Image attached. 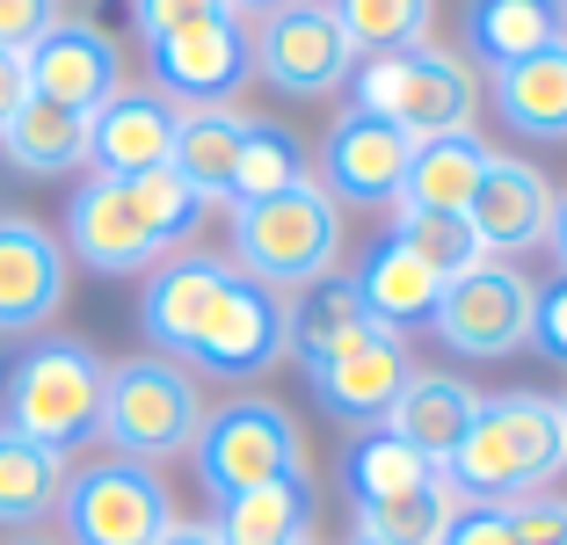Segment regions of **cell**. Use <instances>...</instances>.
<instances>
[{
  "label": "cell",
  "mask_w": 567,
  "mask_h": 545,
  "mask_svg": "<svg viewBox=\"0 0 567 545\" xmlns=\"http://www.w3.org/2000/svg\"><path fill=\"white\" fill-rule=\"evenodd\" d=\"M299 153V132L291 124H269V116H248V138H240V161H234V182H226V204H255V197H277L291 182H306Z\"/></svg>",
  "instance_id": "31"
},
{
  "label": "cell",
  "mask_w": 567,
  "mask_h": 545,
  "mask_svg": "<svg viewBox=\"0 0 567 545\" xmlns=\"http://www.w3.org/2000/svg\"><path fill=\"white\" fill-rule=\"evenodd\" d=\"M487 175V138L481 132H444V138H415L408 153V175H401V197L408 212H466L473 189Z\"/></svg>",
  "instance_id": "22"
},
{
  "label": "cell",
  "mask_w": 567,
  "mask_h": 545,
  "mask_svg": "<svg viewBox=\"0 0 567 545\" xmlns=\"http://www.w3.org/2000/svg\"><path fill=\"white\" fill-rule=\"evenodd\" d=\"M357 66V44L342 37L328 0H291L255 30V73L284 95H334Z\"/></svg>",
  "instance_id": "11"
},
{
  "label": "cell",
  "mask_w": 567,
  "mask_h": 545,
  "mask_svg": "<svg viewBox=\"0 0 567 545\" xmlns=\"http://www.w3.org/2000/svg\"><path fill=\"white\" fill-rule=\"evenodd\" d=\"M277 357H291V342H284V298L269 291V284L226 269V284H218V298H212V313H204L197 342H189L183 371H212V379H262Z\"/></svg>",
  "instance_id": "10"
},
{
  "label": "cell",
  "mask_w": 567,
  "mask_h": 545,
  "mask_svg": "<svg viewBox=\"0 0 567 545\" xmlns=\"http://www.w3.org/2000/svg\"><path fill=\"white\" fill-rule=\"evenodd\" d=\"M226 545H313V495L306 480H262L248 495H226L212 516Z\"/></svg>",
  "instance_id": "27"
},
{
  "label": "cell",
  "mask_w": 567,
  "mask_h": 545,
  "mask_svg": "<svg viewBox=\"0 0 567 545\" xmlns=\"http://www.w3.org/2000/svg\"><path fill=\"white\" fill-rule=\"evenodd\" d=\"M473 414H481V393H473L466 379H451V371H415V379L401 385V400L385 408L379 430L408 436L430 465H444L451 451H458V436L473 430Z\"/></svg>",
  "instance_id": "21"
},
{
  "label": "cell",
  "mask_w": 567,
  "mask_h": 545,
  "mask_svg": "<svg viewBox=\"0 0 567 545\" xmlns=\"http://www.w3.org/2000/svg\"><path fill=\"white\" fill-rule=\"evenodd\" d=\"M393 240H408L444 284L466 277L473 263H487V248H481V233L466 226V212H408V204H393Z\"/></svg>",
  "instance_id": "34"
},
{
  "label": "cell",
  "mask_w": 567,
  "mask_h": 545,
  "mask_svg": "<svg viewBox=\"0 0 567 545\" xmlns=\"http://www.w3.org/2000/svg\"><path fill=\"white\" fill-rule=\"evenodd\" d=\"M553 408H560V459H567V400H553Z\"/></svg>",
  "instance_id": "44"
},
{
  "label": "cell",
  "mask_w": 567,
  "mask_h": 545,
  "mask_svg": "<svg viewBox=\"0 0 567 545\" xmlns=\"http://www.w3.org/2000/svg\"><path fill=\"white\" fill-rule=\"evenodd\" d=\"M553 189L532 161L517 153H487V175L466 204V226L481 233L487 255H524V248H546V226H553Z\"/></svg>",
  "instance_id": "18"
},
{
  "label": "cell",
  "mask_w": 567,
  "mask_h": 545,
  "mask_svg": "<svg viewBox=\"0 0 567 545\" xmlns=\"http://www.w3.org/2000/svg\"><path fill=\"white\" fill-rule=\"evenodd\" d=\"M357 335H371V313H364V298H357L350 277H320L284 306V342H291V357H299L306 371L328 363L334 349H350Z\"/></svg>",
  "instance_id": "25"
},
{
  "label": "cell",
  "mask_w": 567,
  "mask_h": 545,
  "mask_svg": "<svg viewBox=\"0 0 567 545\" xmlns=\"http://www.w3.org/2000/svg\"><path fill=\"white\" fill-rule=\"evenodd\" d=\"M0 161L22 175H73V167H87V116L30 95L0 132Z\"/></svg>",
  "instance_id": "29"
},
{
  "label": "cell",
  "mask_w": 567,
  "mask_h": 545,
  "mask_svg": "<svg viewBox=\"0 0 567 545\" xmlns=\"http://www.w3.org/2000/svg\"><path fill=\"white\" fill-rule=\"evenodd\" d=\"M189 465H197L204 495H248L262 480H306V430L299 414L269 393H234L226 408H212L189 436Z\"/></svg>",
  "instance_id": "5"
},
{
  "label": "cell",
  "mask_w": 567,
  "mask_h": 545,
  "mask_svg": "<svg viewBox=\"0 0 567 545\" xmlns=\"http://www.w3.org/2000/svg\"><path fill=\"white\" fill-rule=\"evenodd\" d=\"M30 102V73H22L16 51H0V132H8V116Z\"/></svg>",
  "instance_id": "40"
},
{
  "label": "cell",
  "mask_w": 567,
  "mask_h": 545,
  "mask_svg": "<svg viewBox=\"0 0 567 545\" xmlns=\"http://www.w3.org/2000/svg\"><path fill=\"white\" fill-rule=\"evenodd\" d=\"M167 524H175V502L153 465L102 451L66 473V495H59L66 545H161Z\"/></svg>",
  "instance_id": "7"
},
{
  "label": "cell",
  "mask_w": 567,
  "mask_h": 545,
  "mask_svg": "<svg viewBox=\"0 0 567 545\" xmlns=\"http://www.w3.org/2000/svg\"><path fill=\"white\" fill-rule=\"evenodd\" d=\"M560 0H466V51L481 59L487 73L524 66L532 51L560 44Z\"/></svg>",
  "instance_id": "23"
},
{
  "label": "cell",
  "mask_w": 567,
  "mask_h": 545,
  "mask_svg": "<svg viewBox=\"0 0 567 545\" xmlns=\"http://www.w3.org/2000/svg\"><path fill=\"white\" fill-rule=\"evenodd\" d=\"M560 465V408L546 393H495L444 459V480L458 502H517L532 487H553Z\"/></svg>",
  "instance_id": "1"
},
{
  "label": "cell",
  "mask_w": 567,
  "mask_h": 545,
  "mask_svg": "<svg viewBox=\"0 0 567 545\" xmlns=\"http://www.w3.org/2000/svg\"><path fill=\"white\" fill-rule=\"evenodd\" d=\"M436 545H524L509 524V502H458Z\"/></svg>",
  "instance_id": "35"
},
{
  "label": "cell",
  "mask_w": 567,
  "mask_h": 545,
  "mask_svg": "<svg viewBox=\"0 0 567 545\" xmlns=\"http://www.w3.org/2000/svg\"><path fill=\"white\" fill-rule=\"evenodd\" d=\"M451 510H458V495H451V480L436 473L430 487H415V495L357 502V538H371V545H436L444 524H451Z\"/></svg>",
  "instance_id": "32"
},
{
  "label": "cell",
  "mask_w": 567,
  "mask_h": 545,
  "mask_svg": "<svg viewBox=\"0 0 567 545\" xmlns=\"http://www.w3.org/2000/svg\"><path fill=\"white\" fill-rule=\"evenodd\" d=\"M161 545H226V538H218L212 524H183V516H175V524L161 531Z\"/></svg>",
  "instance_id": "41"
},
{
  "label": "cell",
  "mask_w": 567,
  "mask_h": 545,
  "mask_svg": "<svg viewBox=\"0 0 567 545\" xmlns=\"http://www.w3.org/2000/svg\"><path fill=\"white\" fill-rule=\"evenodd\" d=\"M357 102L350 110L385 116L401 138H444V132H473L481 110V81L458 51L444 44H408V51H371L350 66Z\"/></svg>",
  "instance_id": "4"
},
{
  "label": "cell",
  "mask_w": 567,
  "mask_h": 545,
  "mask_svg": "<svg viewBox=\"0 0 567 545\" xmlns=\"http://www.w3.org/2000/svg\"><path fill=\"white\" fill-rule=\"evenodd\" d=\"M560 22H567V0H560Z\"/></svg>",
  "instance_id": "46"
},
{
  "label": "cell",
  "mask_w": 567,
  "mask_h": 545,
  "mask_svg": "<svg viewBox=\"0 0 567 545\" xmlns=\"http://www.w3.org/2000/svg\"><path fill=\"white\" fill-rule=\"evenodd\" d=\"M408 153L415 138H401L385 116L371 110H342L320 138V189L334 204H393L408 175Z\"/></svg>",
  "instance_id": "13"
},
{
  "label": "cell",
  "mask_w": 567,
  "mask_h": 545,
  "mask_svg": "<svg viewBox=\"0 0 567 545\" xmlns=\"http://www.w3.org/2000/svg\"><path fill=\"white\" fill-rule=\"evenodd\" d=\"M277 8H291V0H226V16H234V22H269Z\"/></svg>",
  "instance_id": "42"
},
{
  "label": "cell",
  "mask_w": 567,
  "mask_h": 545,
  "mask_svg": "<svg viewBox=\"0 0 567 545\" xmlns=\"http://www.w3.org/2000/svg\"><path fill=\"white\" fill-rule=\"evenodd\" d=\"M226 255H197V248H175L161 255V263L146 269V291H138V328H146L153 357H189V342H197L204 313H212L218 284H226Z\"/></svg>",
  "instance_id": "16"
},
{
  "label": "cell",
  "mask_w": 567,
  "mask_h": 545,
  "mask_svg": "<svg viewBox=\"0 0 567 545\" xmlns=\"http://www.w3.org/2000/svg\"><path fill=\"white\" fill-rule=\"evenodd\" d=\"M350 545H371V538H350Z\"/></svg>",
  "instance_id": "47"
},
{
  "label": "cell",
  "mask_w": 567,
  "mask_h": 545,
  "mask_svg": "<svg viewBox=\"0 0 567 545\" xmlns=\"http://www.w3.org/2000/svg\"><path fill=\"white\" fill-rule=\"evenodd\" d=\"M532 291L538 284L524 277L517 263H473L466 277H451L444 298H436V342L451 357H473V363H495V357H517L532 349Z\"/></svg>",
  "instance_id": "8"
},
{
  "label": "cell",
  "mask_w": 567,
  "mask_h": 545,
  "mask_svg": "<svg viewBox=\"0 0 567 545\" xmlns=\"http://www.w3.org/2000/svg\"><path fill=\"white\" fill-rule=\"evenodd\" d=\"M59 22V0H0V51H30L37 37Z\"/></svg>",
  "instance_id": "39"
},
{
  "label": "cell",
  "mask_w": 567,
  "mask_h": 545,
  "mask_svg": "<svg viewBox=\"0 0 567 545\" xmlns=\"http://www.w3.org/2000/svg\"><path fill=\"white\" fill-rule=\"evenodd\" d=\"M66 255H81L102 277H132V269L161 263V240L146 233V218H138L132 189L117 175H87L66 197Z\"/></svg>",
  "instance_id": "14"
},
{
  "label": "cell",
  "mask_w": 567,
  "mask_h": 545,
  "mask_svg": "<svg viewBox=\"0 0 567 545\" xmlns=\"http://www.w3.org/2000/svg\"><path fill=\"white\" fill-rule=\"evenodd\" d=\"M306 379H313L320 408H328L334 422H357V430H371V422H385V408L401 400V385L415 379V357H408L401 335L371 328V335H357L350 349H334L328 363H313Z\"/></svg>",
  "instance_id": "15"
},
{
  "label": "cell",
  "mask_w": 567,
  "mask_h": 545,
  "mask_svg": "<svg viewBox=\"0 0 567 545\" xmlns=\"http://www.w3.org/2000/svg\"><path fill=\"white\" fill-rule=\"evenodd\" d=\"M509 524H517L524 545H567V495H553V487H532V495L509 502Z\"/></svg>",
  "instance_id": "36"
},
{
  "label": "cell",
  "mask_w": 567,
  "mask_h": 545,
  "mask_svg": "<svg viewBox=\"0 0 567 545\" xmlns=\"http://www.w3.org/2000/svg\"><path fill=\"white\" fill-rule=\"evenodd\" d=\"M436 473H444V465H430L408 436H393V430H364V436H350V451H342V487H350V502L415 495V487H430Z\"/></svg>",
  "instance_id": "30"
},
{
  "label": "cell",
  "mask_w": 567,
  "mask_h": 545,
  "mask_svg": "<svg viewBox=\"0 0 567 545\" xmlns=\"http://www.w3.org/2000/svg\"><path fill=\"white\" fill-rule=\"evenodd\" d=\"M146 66H153V95H167L175 110H218V102H234L248 88L255 37L234 16H204V22H183V30L153 37Z\"/></svg>",
  "instance_id": "9"
},
{
  "label": "cell",
  "mask_w": 567,
  "mask_h": 545,
  "mask_svg": "<svg viewBox=\"0 0 567 545\" xmlns=\"http://www.w3.org/2000/svg\"><path fill=\"white\" fill-rule=\"evenodd\" d=\"M66 306V248L37 218L0 212V335H37Z\"/></svg>",
  "instance_id": "17"
},
{
  "label": "cell",
  "mask_w": 567,
  "mask_h": 545,
  "mask_svg": "<svg viewBox=\"0 0 567 545\" xmlns=\"http://www.w3.org/2000/svg\"><path fill=\"white\" fill-rule=\"evenodd\" d=\"M16 545H51V538H16Z\"/></svg>",
  "instance_id": "45"
},
{
  "label": "cell",
  "mask_w": 567,
  "mask_h": 545,
  "mask_svg": "<svg viewBox=\"0 0 567 545\" xmlns=\"http://www.w3.org/2000/svg\"><path fill=\"white\" fill-rule=\"evenodd\" d=\"M22 73H30V95L59 102V110H81V116H95L117 88H132L124 81L117 37L95 30V22H73V16H59L30 51H22Z\"/></svg>",
  "instance_id": "12"
},
{
  "label": "cell",
  "mask_w": 567,
  "mask_h": 545,
  "mask_svg": "<svg viewBox=\"0 0 567 545\" xmlns=\"http://www.w3.org/2000/svg\"><path fill=\"white\" fill-rule=\"evenodd\" d=\"M102 379H110V363H102L81 335H37V342L8 363L0 422H8L16 436H30V444L73 451L81 436H95Z\"/></svg>",
  "instance_id": "3"
},
{
  "label": "cell",
  "mask_w": 567,
  "mask_h": 545,
  "mask_svg": "<svg viewBox=\"0 0 567 545\" xmlns=\"http://www.w3.org/2000/svg\"><path fill=\"white\" fill-rule=\"evenodd\" d=\"M328 8L342 22V37L357 44V59L430 44V22H436V0H328Z\"/></svg>",
  "instance_id": "33"
},
{
  "label": "cell",
  "mask_w": 567,
  "mask_h": 545,
  "mask_svg": "<svg viewBox=\"0 0 567 545\" xmlns=\"http://www.w3.org/2000/svg\"><path fill=\"white\" fill-rule=\"evenodd\" d=\"M175 102L153 95V88H117V95L102 102L95 116H87V167L95 175H146V167H167V153H175Z\"/></svg>",
  "instance_id": "19"
},
{
  "label": "cell",
  "mask_w": 567,
  "mask_h": 545,
  "mask_svg": "<svg viewBox=\"0 0 567 545\" xmlns=\"http://www.w3.org/2000/svg\"><path fill=\"white\" fill-rule=\"evenodd\" d=\"M546 248L560 255V269H567V189L553 197V226H546Z\"/></svg>",
  "instance_id": "43"
},
{
  "label": "cell",
  "mask_w": 567,
  "mask_h": 545,
  "mask_svg": "<svg viewBox=\"0 0 567 545\" xmlns=\"http://www.w3.org/2000/svg\"><path fill=\"white\" fill-rule=\"evenodd\" d=\"M495 116L524 138H567V37L495 73Z\"/></svg>",
  "instance_id": "26"
},
{
  "label": "cell",
  "mask_w": 567,
  "mask_h": 545,
  "mask_svg": "<svg viewBox=\"0 0 567 545\" xmlns=\"http://www.w3.org/2000/svg\"><path fill=\"white\" fill-rule=\"evenodd\" d=\"M342 255V204L320 189V175L291 182L277 197L234 204V269L269 291H306V284L334 277Z\"/></svg>",
  "instance_id": "2"
},
{
  "label": "cell",
  "mask_w": 567,
  "mask_h": 545,
  "mask_svg": "<svg viewBox=\"0 0 567 545\" xmlns=\"http://www.w3.org/2000/svg\"><path fill=\"white\" fill-rule=\"evenodd\" d=\"M204 16H226V0H132V22L146 44L167 30H183V22H204Z\"/></svg>",
  "instance_id": "38"
},
{
  "label": "cell",
  "mask_w": 567,
  "mask_h": 545,
  "mask_svg": "<svg viewBox=\"0 0 567 545\" xmlns=\"http://www.w3.org/2000/svg\"><path fill=\"white\" fill-rule=\"evenodd\" d=\"M66 451L30 444L0 422V531H37L59 516V495H66Z\"/></svg>",
  "instance_id": "24"
},
{
  "label": "cell",
  "mask_w": 567,
  "mask_h": 545,
  "mask_svg": "<svg viewBox=\"0 0 567 545\" xmlns=\"http://www.w3.org/2000/svg\"><path fill=\"white\" fill-rule=\"evenodd\" d=\"M357 298H364L371 328L385 335H408V328H430L436 320V298H444V277H436L430 263H422L408 240H393V233H379L364 248V263H357Z\"/></svg>",
  "instance_id": "20"
},
{
  "label": "cell",
  "mask_w": 567,
  "mask_h": 545,
  "mask_svg": "<svg viewBox=\"0 0 567 545\" xmlns=\"http://www.w3.org/2000/svg\"><path fill=\"white\" fill-rule=\"evenodd\" d=\"M204 422V393L175 357H124L110 363L102 379V414H95V436L117 459L138 465H161V459H183L189 436Z\"/></svg>",
  "instance_id": "6"
},
{
  "label": "cell",
  "mask_w": 567,
  "mask_h": 545,
  "mask_svg": "<svg viewBox=\"0 0 567 545\" xmlns=\"http://www.w3.org/2000/svg\"><path fill=\"white\" fill-rule=\"evenodd\" d=\"M240 138H248V116H240L234 102H218V110H183L175 116V153H167V167H175L204 204H226Z\"/></svg>",
  "instance_id": "28"
},
{
  "label": "cell",
  "mask_w": 567,
  "mask_h": 545,
  "mask_svg": "<svg viewBox=\"0 0 567 545\" xmlns=\"http://www.w3.org/2000/svg\"><path fill=\"white\" fill-rule=\"evenodd\" d=\"M532 349L553 363H567V269L532 291Z\"/></svg>",
  "instance_id": "37"
}]
</instances>
